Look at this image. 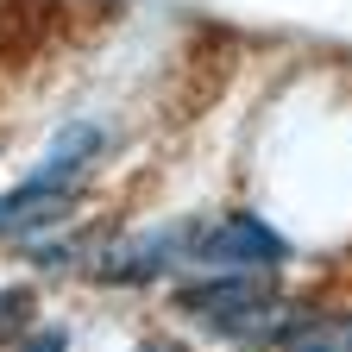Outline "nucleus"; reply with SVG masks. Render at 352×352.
<instances>
[{
	"label": "nucleus",
	"instance_id": "nucleus-2",
	"mask_svg": "<svg viewBox=\"0 0 352 352\" xmlns=\"http://www.w3.org/2000/svg\"><path fill=\"white\" fill-rule=\"evenodd\" d=\"M195 258L201 264H239V271H277L289 258V245H283V233L264 227V220L227 214V220H214L208 233H195Z\"/></svg>",
	"mask_w": 352,
	"mask_h": 352
},
{
	"label": "nucleus",
	"instance_id": "nucleus-8",
	"mask_svg": "<svg viewBox=\"0 0 352 352\" xmlns=\"http://www.w3.org/2000/svg\"><path fill=\"white\" fill-rule=\"evenodd\" d=\"M25 352H69V333H63V327H51V333H38Z\"/></svg>",
	"mask_w": 352,
	"mask_h": 352
},
{
	"label": "nucleus",
	"instance_id": "nucleus-5",
	"mask_svg": "<svg viewBox=\"0 0 352 352\" xmlns=\"http://www.w3.org/2000/svg\"><path fill=\"white\" fill-rule=\"evenodd\" d=\"M101 145H107V132H101V126H63L32 176H44V183H63V189H69V183H76V170H82L88 157H101Z\"/></svg>",
	"mask_w": 352,
	"mask_h": 352
},
{
	"label": "nucleus",
	"instance_id": "nucleus-7",
	"mask_svg": "<svg viewBox=\"0 0 352 352\" xmlns=\"http://www.w3.org/2000/svg\"><path fill=\"white\" fill-rule=\"evenodd\" d=\"M25 315H32V296L25 289H0V333H13Z\"/></svg>",
	"mask_w": 352,
	"mask_h": 352
},
{
	"label": "nucleus",
	"instance_id": "nucleus-1",
	"mask_svg": "<svg viewBox=\"0 0 352 352\" xmlns=\"http://www.w3.org/2000/svg\"><path fill=\"white\" fill-rule=\"evenodd\" d=\"M183 315L208 321L214 333L252 340V333H271V327H277V296H271V289H258L252 277H227V283L183 289Z\"/></svg>",
	"mask_w": 352,
	"mask_h": 352
},
{
	"label": "nucleus",
	"instance_id": "nucleus-4",
	"mask_svg": "<svg viewBox=\"0 0 352 352\" xmlns=\"http://www.w3.org/2000/svg\"><path fill=\"white\" fill-rule=\"evenodd\" d=\"M69 208V189L63 183H44V176H25L19 189L0 195V233H25L38 220H57Z\"/></svg>",
	"mask_w": 352,
	"mask_h": 352
},
{
	"label": "nucleus",
	"instance_id": "nucleus-3",
	"mask_svg": "<svg viewBox=\"0 0 352 352\" xmlns=\"http://www.w3.org/2000/svg\"><path fill=\"white\" fill-rule=\"evenodd\" d=\"M183 239H189V227H157V233H139V239H126L107 264H101V277H113V283H151V277H164L176 258H183Z\"/></svg>",
	"mask_w": 352,
	"mask_h": 352
},
{
	"label": "nucleus",
	"instance_id": "nucleus-6",
	"mask_svg": "<svg viewBox=\"0 0 352 352\" xmlns=\"http://www.w3.org/2000/svg\"><path fill=\"white\" fill-rule=\"evenodd\" d=\"M289 352H352V327L340 321V327H308Z\"/></svg>",
	"mask_w": 352,
	"mask_h": 352
}]
</instances>
